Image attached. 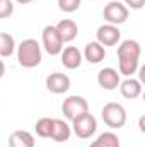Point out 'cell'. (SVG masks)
Here are the masks:
<instances>
[{"mask_svg":"<svg viewBox=\"0 0 145 147\" xmlns=\"http://www.w3.org/2000/svg\"><path fill=\"white\" fill-rule=\"evenodd\" d=\"M60 58H62L60 62L63 63V67L68 69V70H75V69H79L82 65V51L77 46L63 48L62 53H60Z\"/></svg>","mask_w":145,"mask_h":147,"instance_id":"cell-10","label":"cell"},{"mask_svg":"<svg viewBox=\"0 0 145 147\" xmlns=\"http://www.w3.org/2000/svg\"><path fill=\"white\" fill-rule=\"evenodd\" d=\"M96 41L101 43L104 48L106 46H114L119 43L121 39V31L118 26H113V24H103L97 28V33H96Z\"/></svg>","mask_w":145,"mask_h":147,"instance_id":"cell-7","label":"cell"},{"mask_svg":"<svg viewBox=\"0 0 145 147\" xmlns=\"http://www.w3.org/2000/svg\"><path fill=\"white\" fill-rule=\"evenodd\" d=\"M145 80V67H142L140 69V82H144Z\"/></svg>","mask_w":145,"mask_h":147,"instance_id":"cell-25","label":"cell"},{"mask_svg":"<svg viewBox=\"0 0 145 147\" xmlns=\"http://www.w3.org/2000/svg\"><path fill=\"white\" fill-rule=\"evenodd\" d=\"M46 89L53 94H65L70 89V77L62 72L50 74L46 77Z\"/></svg>","mask_w":145,"mask_h":147,"instance_id":"cell-8","label":"cell"},{"mask_svg":"<svg viewBox=\"0 0 145 147\" xmlns=\"http://www.w3.org/2000/svg\"><path fill=\"white\" fill-rule=\"evenodd\" d=\"M17 60L19 65L24 69H34L41 63L43 60V51H41V45L36 39L28 38L22 39L21 45L17 46Z\"/></svg>","mask_w":145,"mask_h":147,"instance_id":"cell-1","label":"cell"},{"mask_svg":"<svg viewBox=\"0 0 145 147\" xmlns=\"http://www.w3.org/2000/svg\"><path fill=\"white\" fill-rule=\"evenodd\" d=\"M55 28H56V31H58V34H60L63 43L73 41L77 38V34H79V26L73 22L72 19H62Z\"/></svg>","mask_w":145,"mask_h":147,"instance_id":"cell-13","label":"cell"},{"mask_svg":"<svg viewBox=\"0 0 145 147\" xmlns=\"http://www.w3.org/2000/svg\"><path fill=\"white\" fill-rule=\"evenodd\" d=\"M119 82H121L119 72H118L116 69H113V67H104V69H101L99 74H97V84H99L103 89H106V91H114V89H118Z\"/></svg>","mask_w":145,"mask_h":147,"instance_id":"cell-9","label":"cell"},{"mask_svg":"<svg viewBox=\"0 0 145 147\" xmlns=\"http://www.w3.org/2000/svg\"><path fill=\"white\" fill-rule=\"evenodd\" d=\"M89 111V103H87V99L85 98H82V96H68L63 103H62V113H63V116L67 118V120H70L72 121L73 118H77V116H80V115H84V113H87Z\"/></svg>","mask_w":145,"mask_h":147,"instance_id":"cell-6","label":"cell"},{"mask_svg":"<svg viewBox=\"0 0 145 147\" xmlns=\"http://www.w3.org/2000/svg\"><path fill=\"white\" fill-rule=\"evenodd\" d=\"M9 147H34V137L28 130H15L9 137Z\"/></svg>","mask_w":145,"mask_h":147,"instance_id":"cell-15","label":"cell"},{"mask_svg":"<svg viewBox=\"0 0 145 147\" xmlns=\"http://www.w3.org/2000/svg\"><path fill=\"white\" fill-rule=\"evenodd\" d=\"M80 2H82V0H58V9H60L62 12L72 14L75 10H79Z\"/></svg>","mask_w":145,"mask_h":147,"instance_id":"cell-21","label":"cell"},{"mask_svg":"<svg viewBox=\"0 0 145 147\" xmlns=\"http://www.w3.org/2000/svg\"><path fill=\"white\" fill-rule=\"evenodd\" d=\"M123 2L128 9H133V10H140L145 5V0H123Z\"/></svg>","mask_w":145,"mask_h":147,"instance_id":"cell-23","label":"cell"},{"mask_svg":"<svg viewBox=\"0 0 145 147\" xmlns=\"http://www.w3.org/2000/svg\"><path fill=\"white\" fill-rule=\"evenodd\" d=\"M118 87H119L121 96L126 99H137L142 94V82L133 77H126L123 82H119Z\"/></svg>","mask_w":145,"mask_h":147,"instance_id":"cell-12","label":"cell"},{"mask_svg":"<svg viewBox=\"0 0 145 147\" xmlns=\"http://www.w3.org/2000/svg\"><path fill=\"white\" fill-rule=\"evenodd\" d=\"M89 147H121V142L114 132H104L94 142H91Z\"/></svg>","mask_w":145,"mask_h":147,"instance_id":"cell-18","label":"cell"},{"mask_svg":"<svg viewBox=\"0 0 145 147\" xmlns=\"http://www.w3.org/2000/svg\"><path fill=\"white\" fill-rule=\"evenodd\" d=\"M72 135V128L67 121L62 118H53V128H51V137L55 142H67Z\"/></svg>","mask_w":145,"mask_h":147,"instance_id":"cell-14","label":"cell"},{"mask_svg":"<svg viewBox=\"0 0 145 147\" xmlns=\"http://www.w3.org/2000/svg\"><path fill=\"white\" fill-rule=\"evenodd\" d=\"M41 41H43V46H44V51L51 57H56L62 53L63 50V41L58 34L56 28L55 26H44L43 28V33H41Z\"/></svg>","mask_w":145,"mask_h":147,"instance_id":"cell-4","label":"cell"},{"mask_svg":"<svg viewBox=\"0 0 145 147\" xmlns=\"http://www.w3.org/2000/svg\"><path fill=\"white\" fill-rule=\"evenodd\" d=\"M103 16H104V19H106L108 24L119 26V24L126 22V19H128V16H130V10H128V7H126L125 3L113 0V2H109V3L104 5Z\"/></svg>","mask_w":145,"mask_h":147,"instance_id":"cell-5","label":"cell"},{"mask_svg":"<svg viewBox=\"0 0 145 147\" xmlns=\"http://www.w3.org/2000/svg\"><path fill=\"white\" fill-rule=\"evenodd\" d=\"M101 116L109 128H123L126 125V110L119 103H106L101 110Z\"/></svg>","mask_w":145,"mask_h":147,"instance_id":"cell-2","label":"cell"},{"mask_svg":"<svg viewBox=\"0 0 145 147\" xmlns=\"http://www.w3.org/2000/svg\"><path fill=\"white\" fill-rule=\"evenodd\" d=\"M70 128H72V132L79 137V139H91V137L96 134V130H97V121H96V118L87 111V113H84V115L73 118Z\"/></svg>","mask_w":145,"mask_h":147,"instance_id":"cell-3","label":"cell"},{"mask_svg":"<svg viewBox=\"0 0 145 147\" xmlns=\"http://www.w3.org/2000/svg\"><path fill=\"white\" fill-rule=\"evenodd\" d=\"M82 57H84L89 63H92V65L101 63V62L104 60V57H106V48H104L101 43H97V41H91V43L85 45Z\"/></svg>","mask_w":145,"mask_h":147,"instance_id":"cell-11","label":"cell"},{"mask_svg":"<svg viewBox=\"0 0 145 147\" xmlns=\"http://www.w3.org/2000/svg\"><path fill=\"white\" fill-rule=\"evenodd\" d=\"M51 128H53V118H48V116H43L39 118L34 125V130H36V135L41 139H50L51 137Z\"/></svg>","mask_w":145,"mask_h":147,"instance_id":"cell-20","label":"cell"},{"mask_svg":"<svg viewBox=\"0 0 145 147\" xmlns=\"http://www.w3.org/2000/svg\"><path fill=\"white\" fill-rule=\"evenodd\" d=\"M17 3H22V5H26V3H31V2H36V0H15Z\"/></svg>","mask_w":145,"mask_h":147,"instance_id":"cell-26","label":"cell"},{"mask_svg":"<svg viewBox=\"0 0 145 147\" xmlns=\"http://www.w3.org/2000/svg\"><path fill=\"white\" fill-rule=\"evenodd\" d=\"M14 14V2L12 0H0V19H7Z\"/></svg>","mask_w":145,"mask_h":147,"instance_id":"cell-22","label":"cell"},{"mask_svg":"<svg viewBox=\"0 0 145 147\" xmlns=\"http://www.w3.org/2000/svg\"><path fill=\"white\" fill-rule=\"evenodd\" d=\"M5 75V63H3V60H0V79Z\"/></svg>","mask_w":145,"mask_h":147,"instance_id":"cell-24","label":"cell"},{"mask_svg":"<svg viewBox=\"0 0 145 147\" xmlns=\"http://www.w3.org/2000/svg\"><path fill=\"white\" fill-rule=\"evenodd\" d=\"M15 51V39L9 33H0V58L10 57Z\"/></svg>","mask_w":145,"mask_h":147,"instance_id":"cell-19","label":"cell"},{"mask_svg":"<svg viewBox=\"0 0 145 147\" xmlns=\"http://www.w3.org/2000/svg\"><path fill=\"white\" fill-rule=\"evenodd\" d=\"M140 130H142V132H145V128H144V116L140 118Z\"/></svg>","mask_w":145,"mask_h":147,"instance_id":"cell-27","label":"cell"},{"mask_svg":"<svg viewBox=\"0 0 145 147\" xmlns=\"http://www.w3.org/2000/svg\"><path fill=\"white\" fill-rule=\"evenodd\" d=\"M138 62L140 58H132V57H119L118 58V67H119V75L132 77L133 74L138 70Z\"/></svg>","mask_w":145,"mask_h":147,"instance_id":"cell-17","label":"cell"},{"mask_svg":"<svg viewBox=\"0 0 145 147\" xmlns=\"http://www.w3.org/2000/svg\"><path fill=\"white\" fill-rule=\"evenodd\" d=\"M142 55V46L135 39H125L118 46V58L119 57H132V58H140Z\"/></svg>","mask_w":145,"mask_h":147,"instance_id":"cell-16","label":"cell"}]
</instances>
